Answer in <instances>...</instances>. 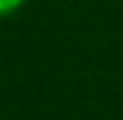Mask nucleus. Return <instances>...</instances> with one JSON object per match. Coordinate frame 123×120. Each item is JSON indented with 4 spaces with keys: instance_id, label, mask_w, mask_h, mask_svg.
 <instances>
[{
    "instance_id": "obj_1",
    "label": "nucleus",
    "mask_w": 123,
    "mask_h": 120,
    "mask_svg": "<svg viewBox=\"0 0 123 120\" xmlns=\"http://www.w3.org/2000/svg\"><path fill=\"white\" fill-rule=\"evenodd\" d=\"M23 6H26V0H0V20H6V17L17 14Z\"/></svg>"
}]
</instances>
